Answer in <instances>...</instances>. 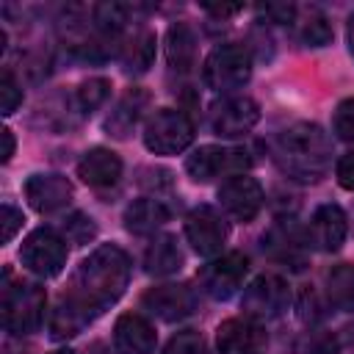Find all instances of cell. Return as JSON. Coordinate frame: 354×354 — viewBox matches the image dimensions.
I'll return each instance as SVG.
<instances>
[{
    "label": "cell",
    "instance_id": "obj_1",
    "mask_svg": "<svg viewBox=\"0 0 354 354\" xmlns=\"http://www.w3.org/2000/svg\"><path fill=\"white\" fill-rule=\"evenodd\" d=\"M130 282V257L116 243L97 246L80 260L72 274V285L58 299L50 315V335L66 340L80 335L94 318H100L111 304H116Z\"/></svg>",
    "mask_w": 354,
    "mask_h": 354
},
{
    "label": "cell",
    "instance_id": "obj_2",
    "mask_svg": "<svg viewBox=\"0 0 354 354\" xmlns=\"http://www.w3.org/2000/svg\"><path fill=\"white\" fill-rule=\"evenodd\" d=\"M274 160L290 180L318 183L332 163V141L315 122H296L277 136Z\"/></svg>",
    "mask_w": 354,
    "mask_h": 354
},
{
    "label": "cell",
    "instance_id": "obj_3",
    "mask_svg": "<svg viewBox=\"0 0 354 354\" xmlns=\"http://www.w3.org/2000/svg\"><path fill=\"white\" fill-rule=\"evenodd\" d=\"M44 318V290L33 282H11L6 271L3 279V326L11 335H30Z\"/></svg>",
    "mask_w": 354,
    "mask_h": 354
},
{
    "label": "cell",
    "instance_id": "obj_4",
    "mask_svg": "<svg viewBox=\"0 0 354 354\" xmlns=\"http://www.w3.org/2000/svg\"><path fill=\"white\" fill-rule=\"evenodd\" d=\"M252 77V55L243 44H218L207 53L202 64V80L218 94H230Z\"/></svg>",
    "mask_w": 354,
    "mask_h": 354
},
{
    "label": "cell",
    "instance_id": "obj_5",
    "mask_svg": "<svg viewBox=\"0 0 354 354\" xmlns=\"http://www.w3.org/2000/svg\"><path fill=\"white\" fill-rule=\"evenodd\" d=\"M191 141L194 124L177 108H158L144 124V147L155 155H180Z\"/></svg>",
    "mask_w": 354,
    "mask_h": 354
},
{
    "label": "cell",
    "instance_id": "obj_6",
    "mask_svg": "<svg viewBox=\"0 0 354 354\" xmlns=\"http://www.w3.org/2000/svg\"><path fill=\"white\" fill-rule=\"evenodd\" d=\"M252 166V155L243 147L205 144L185 158V171L194 183H210L221 174H243Z\"/></svg>",
    "mask_w": 354,
    "mask_h": 354
},
{
    "label": "cell",
    "instance_id": "obj_7",
    "mask_svg": "<svg viewBox=\"0 0 354 354\" xmlns=\"http://www.w3.org/2000/svg\"><path fill=\"white\" fill-rule=\"evenodd\" d=\"M66 254H69L66 241H64L55 230H50V227L33 230V232L22 241V249H19L22 266H25L30 274L44 277V279L61 274V268L66 266Z\"/></svg>",
    "mask_w": 354,
    "mask_h": 354
},
{
    "label": "cell",
    "instance_id": "obj_8",
    "mask_svg": "<svg viewBox=\"0 0 354 354\" xmlns=\"http://www.w3.org/2000/svg\"><path fill=\"white\" fill-rule=\"evenodd\" d=\"M290 304V288L282 277L277 274H260L254 277L246 290H243V299H241V307H243V315L252 318V321H271V318H279Z\"/></svg>",
    "mask_w": 354,
    "mask_h": 354
},
{
    "label": "cell",
    "instance_id": "obj_9",
    "mask_svg": "<svg viewBox=\"0 0 354 354\" xmlns=\"http://www.w3.org/2000/svg\"><path fill=\"white\" fill-rule=\"evenodd\" d=\"M227 235H230V227L224 216L210 205H199L185 216V238L194 246V252L202 257L221 254Z\"/></svg>",
    "mask_w": 354,
    "mask_h": 354
},
{
    "label": "cell",
    "instance_id": "obj_10",
    "mask_svg": "<svg viewBox=\"0 0 354 354\" xmlns=\"http://www.w3.org/2000/svg\"><path fill=\"white\" fill-rule=\"evenodd\" d=\"M210 130L221 138H241L260 122V105L249 97H224L218 100L210 113Z\"/></svg>",
    "mask_w": 354,
    "mask_h": 354
},
{
    "label": "cell",
    "instance_id": "obj_11",
    "mask_svg": "<svg viewBox=\"0 0 354 354\" xmlns=\"http://www.w3.org/2000/svg\"><path fill=\"white\" fill-rule=\"evenodd\" d=\"M246 271H249L246 254H243V252H227V254L210 260V263L199 271V282H202V290H205L207 296L224 301V299H230V296L241 288Z\"/></svg>",
    "mask_w": 354,
    "mask_h": 354
},
{
    "label": "cell",
    "instance_id": "obj_12",
    "mask_svg": "<svg viewBox=\"0 0 354 354\" xmlns=\"http://www.w3.org/2000/svg\"><path fill=\"white\" fill-rule=\"evenodd\" d=\"M263 199H266V196H263L260 183H257L254 177H249V174H235V177L224 180L221 188H218V202H221V207H224L232 218H238V221H243V224H249V221L257 218V213L263 210Z\"/></svg>",
    "mask_w": 354,
    "mask_h": 354
},
{
    "label": "cell",
    "instance_id": "obj_13",
    "mask_svg": "<svg viewBox=\"0 0 354 354\" xmlns=\"http://www.w3.org/2000/svg\"><path fill=\"white\" fill-rule=\"evenodd\" d=\"M141 304L160 321H180L196 310V293L183 282H166L149 288L141 296Z\"/></svg>",
    "mask_w": 354,
    "mask_h": 354
},
{
    "label": "cell",
    "instance_id": "obj_14",
    "mask_svg": "<svg viewBox=\"0 0 354 354\" xmlns=\"http://www.w3.org/2000/svg\"><path fill=\"white\" fill-rule=\"evenodd\" d=\"M216 346L221 354H263L268 335L252 318H227L216 329Z\"/></svg>",
    "mask_w": 354,
    "mask_h": 354
},
{
    "label": "cell",
    "instance_id": "obj_15",
    "mask_svg": "<svg viewBox=\"0 0 354 354\" xmlns=\"http://www.w3.org/2000/svg\"><path fill=\"white\" fill-rule=\"evenodd\" d=\"M343 241H346V213L332 202L321 205L310 218L307 243L318 252H337Z\"/></svg>",
    "mask_w": 354,
    "mask_h": 354
},
{
    "label": "cell",
    "instance_id": "obj_16",
    "mask_svg": "<svg viewBox=\"0 0 354 354\" xmlns=\"http://www.w3.org/2000/svg\"><path fill=\"white\" fill-rule=\"evenodd\" d=\"M155 329L138 313H124L113 324V348L116 354H152L155 351Z\"/></svg>",
    "mask_w": 354,
    "mask_h": 354
},
{
    "label": "cell",
    "instance_id": "obj_17",
    "mask_svg": "<svg viewBox=\"0 0 354 354\" xmlns=\"http://www.w3.org/2000/svg\"><path fill=\"white\" fill-rule=\"evenodd\" d=\"M25 199L39 213L58 210L72 199V183L64 174H30L25 180Z\"/></svg>",
    "mask_w": 354,
    "mask_h": 354
},
{
    "label": "cell",
    "instance_id": "obj_18",
    "mask_svg": "<svg viewBox=\"0 0 354 354\" xmlns=\"http://www.w3.org/2000/svg\"><path fill=\"white\" fill-rule=\"evenodd\" d=\"M77 177L91 188L113 185L122 177V158L105 147H94L77 160Z\"/></svg>",
    "mask_w": 354,
    "mask_h": 354
},
{
    "label": "cell",
    "instance_id": "obj_19",
    "mask_svg": "<svg viewBox=\"0 0 354 354\" xmlns=\"http://www.w3.org/2000/svg\"><path fill=\"white\" fill-rule=\"evenodd\" d=\"M147 102H149V94H147L144 88H127V91L119 97V102L113 105V111L108 113V119H105L108 136H113V138H127V136L133 133L136 122L141 119Z\"/></svg>",
    "mask_w": 354,
    "mask_h": 354
},
{
    "label": "cell",
    "instance_id": "obj_20",
    "mask_svg": "<svg viewBox=\"0 0 354 354\" xmlns=\"http://www.w3.org/2000/svg\"><path fill=\"white\" fill-rule=\"evenodd\" d=\"M183 263H185V257H183V249L177 246V238L174 235H158V238H152V243L144 252V268L152 277L177 274L183 268Z\"/></svg>",
    "mask_w": 354,
    "mask_h": 354
},
{
    "label": "cell",
    "instance_id": "obj_21",
    "mask_svg": "<svg viewBox=\"0 0 354 354\" xmlns=\"http://www.w3.org/2000/svg\"><path fill=\"white\" fill-rule=\"evenodd\" d=\"M166 221H169V207L160 199L144 196V199L130 202L124 210V227L136 235H149L158 227H163Z\"/></svg>",
    "mask_w": 354,
    "mask_h": 354
},
{
    "label": "cell",
    "instance_id": "obj_22",
    "mask_svg": "<svg viewBox=\"0 0 354 354\" xmlns=\"http://www.w3.org/2000/svg\"><path fill=\"white\" fill-rule=\"evenodd\" d=\"M166 61L174 72H188L196 64V36L185 22H174L166 30Z\"/></svg>",
    "mask_w": 354,
    "mask_h": 354
},
{
    "label": "cell",
    "instance_id": "obj_23",
    "mask_svg": "<svg viewBox=\"0 0 354 354\" xmlns=\"http://www.w3.org/2000/svg\"><path fill=\"white\" fill-rule=\"evenodd\" d=\"M326 296L337 310L354 313V263H340L326 274Z\"/></svg>",
    "mask_w": 354,
    "mask_h": 354
},
{
    "label": "cell",
    "instance_id": "obj_24",
    "mask_svg": "<svg viewBox=\"0 0 354 354\" xmlns=\"http://www.w3.org/2000/svg\"><path fill=\"white\" fill-rule=\"evenodd\" d=\"M152 61H155V36L149 30L136 33L122 47V66H124V72L141 75V72H147L152 66Z\"/></svg>",
    "mask_w": 354,
    "mask_h": 354
},
{
    "label": "cell",
    "instance_id": "obj_25",
    "mask_svg": "<svg viewBox=\"0 0 354 354\" xmlns=\"http://www.w3.org/2000/svg\"><path fill=\"white\" fill-rule=\"evenodd\" d=\"M108 94H111V80H105V77H88V80H83L75 88L72 102H75V108H77L80 116H88V113H94L108 100Z\"/></svg>",
    "mask_w": 354,
    "mask_h": 354
},
{
    "label": "cell",
    "instance_id": "obj_26",
    "mask_svg": "<svg viewBox=\"0 0 354 354\" xmlns=\"http://www.w3.org/2000/svg\"><path fill=\"white\" fill-rule=\"evenodd\" d=\"M130 6L124 3H100L94 6V25L105 36H116L127 22H130Z\"/></svg>",
    "mask_w": 354,
    "mask_h": 354
},
{
    "label": "cell",
    "instance_id": "obj_27",
    "mask_svg": "<svg viewBox=\"0 0 354 354\" xmlns=\"http://www.w3.org/2000/svg\"><path fill=\"white\" fill-rule=\"evenodd\" d=\"M301 41L307 47H326L332 41V28L324 14H310L301 22Z\"/></svg>",
    "mask_w": 354,
    "mask_h": 354
},
{
    "label": "cell",
    "instance_id": "obj_28",
    "mask_svg": "<svg viewBox=\"0 0 354 354\" xmlns=\"http://www.w3.org/2000/svg\"><path fill=\"white\" fill-rule=\"evenodd\" d=\"M163 354H210V351H207L205 337H202L196 329H183V332H177V335L166 343Z\"/></svg>",
    "mask_w": 354,
    "mask_h": 354
},
{
    "label": "cell",
    "instance_id": "obj_29",
    "mask_svg": "<svg viewBox=\"0 0 354 354\" xmlns=\"http://www.w3.org/2000/svg\"><path fill=\"white\" fill-rule=\"evenodd\" d=\"M19 105H22V88L17 86L14 75L6 69L3 77H0V113L3 116H11Z\"/></svg>",
    "mask_w": 354,
    "mask_h": 354
},
{
    "label": "cell",
    "instance_id": "obj_30",
    "mask_svg": "<svg viewBox=\"0 0 354 354\" xmlns=\"http://www.w3.org/2000/svg\"><path fill=\"white\" fill-rule=\"evenodd\" d=\"M64 230H66V238H69L72 243H88V241L97 235V224H94L86 213H72V216L66 218Z\"/></svg>",
    "mask_w": 354,
    "mask_h": 354
},
{
    "label": "cell",
    "instance_id": "obj_31",
    "mask_svg": "<svg viewBox=\"0 0 354 354\" xmlns=\"http://www.w3.org/2000/svg\"><path fill=\"white\" fill-rule=\"evenodd\" d=\"M332 127L337 133V138L354 144V97L343 100L337 108H335V119H332Z\"/></svg>",
    "mask_w": 354,
    "mask_h": 354
},
{
    "label": "cell",
    "instance_id": "obj_32",
    "mask_svg": "<svg viewBox=\"0 0 354 354\" xmlns=\"http://www.w3.org/2000/svg\"><path fill=\"white\" fill-rule=\"evenodd\" d=\"M22 210L14 207V205H3V213H0V224H3V243H11V238L17 235V230L22 227Z\"/></svg>",
    "mask_w": 354,
    "mask_h": 354
},
{
    "label": "cell",
    "instance_id": "obj_33",
    "mask_svg": "<svg viewBox=\"0 0 354 354\" xmlns=\"http://www.w3.org/2000/svg\"><path fill=\"white\" fill-rule=\"evenodd\" d=\"M335 174H337V183L346 188V191H354V149L340 155L337 166H335Z\"/></svg>",
    "mask_w": 354,
    "mask_h": 354
},
{
    "label": "cell",
    "instance_id": "obj_34",
    "mask_svg": "<svg viewBox=\"0 0 354 354\" xmlns=\"http://www.w3.org/2000/svg\"><path fill=\"white\" fill-rule=\"evenodd\" d=\"M260 11H263L266 17H271L274 22H290L293 14H296V8H293L290 3H268V6H263Z\"/></svg>",
    "mask_w": 354,
    "mask_h": 354
},
{
    "label": "cell",
    "instance_id": "obj_35",
    "mask_svg": "<svg viewBox=\"0 0 354 354\" xmlns=\"http://www.w3.org/2000/svg\"><path fill=\"white\" fill-rule=\"evenodd\" d=\"M0 136H3V152H0V158H3V163H8V160H11V155H14L17 141H14V133H11L8 127H3V130H0Z\"/></svg>",
    "mask_w": 354,
    "mask_h": 354
},
{
    "label": "cell",
    "instance_id": "obj_36",
    "mask_svg": "<svg viewBox=\"0 0 354 354\" xmlns=\"http://www.w3.org/2000/svg\"><path fill=\"white\" fill-rule=\"evenodd\" d=\"M202 8L207 11V14H213V17H232V14H238L243 6H210V3H202Z\"/></svg>",
    "mask_w": 354,
    "mask_h": 354
},
{
    "label": "cell",
    "instance_id": "obj_37",
    "mask_svg": "<svg viewBox=\"0 0 354 354\" xmlns=\"http://www.w3.org/2000/svg\"><path fill=\"white\" fill-rule=\"evenodd\" d=\"M346 36H348V50L354 55V14L348 17V28H346Z\"/></svg>",
    "mask_w": 354,
    "mask_h": 354
},
{
    "label": "cell",
    "instance_id": "obj_38",
    "mask_svg": "<svg viewBox=\"0 0 354 354\" xmlns=\"http://www.w3.org/2000/svg\"><path fill=\"white\" fill-rule=\"evenodd\" d=\"M50 354H77V351H72V348H55V351H50Z\"/></svg>",
    "mask_w": 354,
    "mask_h": 354
}]
</instances>
